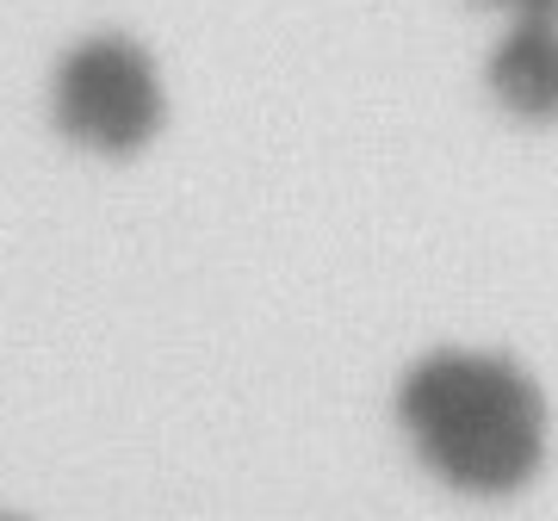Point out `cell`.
I'll return each instance as SVG.
<instances>
[{"label": "cell", "instance_id": "obj_1", "mask_svg": "<svg viewBox=\"0 0 558 521\" xmlns=\"http://www.w3.org/2000/svg\"><path fill=\"white\" fill-rule=\"evenodd\" d=\"M403 428L459 490L502 497L539 472L546 403L497 354H435L403 385Z\"/></svg>", "mask_w": 558, "mask_h": 521}, {"label": "cell", "instance_id": "obj_2", "mask_svg": "<svg viewBox=\"0 0 558 521\" xmlns=\"http://www.w3.org/2000/svg\"><path fill=\"white\" fill-rule=\"evenodd\" d=\"M57 124L87 149H137L161 124V75L131 38H87L57 69Z\"/></svg>", "mask_w": 558, "mask_h": 521}]
</instances>
